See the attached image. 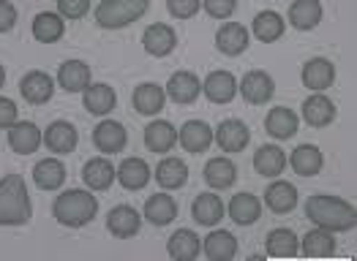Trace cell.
<instances>
[{
    "label": "cell",
    "mask_w": 357,
    "mask_h": 261,
    "mask_svg": "<svg viewBox=\"0 0 357 261\" xmlns=\"http://www.w3.org/2000/svg\"><path fill=\"white\" fill-rule=\"evenodd\" d=\"M305 218L328 232H349L357 226V209L349 202L328 196V193H314L305 202Z\"/></svg>",
    "instance_id": "1"
},
{
    "label": "cell",
    "mask_w": 357,
    "mask_h": 261,
    "mask_svg": "<svg viewBox=\"0 0 357 261\" xmlns=\"http://www.w3.org/2000/svg\"><path fill=\"white\" fill-rule=\"evenodd\" d=\"M30 196L22 174L0 180V226H25L30 221Z\"/></svg>",
    "instance_id": "2"
},
{
    "label": "cell",
    "mask_w": 357,
    "mask_h": 261,
    "mask_svg": "<svg viewBox=\"0 0 357 261\" xmlns=\"http://www.w3.org/2000/svg\"><path fill=\"white\" fill-rule=\"evenodd\" d=\"M96 212H98V199L90 191H82V188L63 191L52 204V215L58 218V223L68 226V229L88 226L96 218Z\"/></svg>",
    "instance_id": "3"
},
{
    "label": "cell",
    "mask_w": 357,
    "mask_h": 261,
    "mask_svg": "<svg viewBox=\"0 0 357 261\" xmlns=\"http://www.w3.org/2000/svg\"><path fill=\"white\" fill-rule=\"evenodd\" d=\"M148 8L150 0H101L96 8V22L107 30H118L145 17Z\"/></svg>",
    "instance_id": "4"
},
{
    "label": "cell",
    "mask_w": 357,
    "mask_h": 261,
    "mask_svg": "<svg viewBox=\"0 0 357 261\" xmlns=\"http://www.w3.org/2000/svg\"><path fill=\"white\" fill-rule=\"evenodd\" d=\"M213 142H218V147L224 152H240L243 147L251 142V131L243 120H224L218 122V131H213Z\"/></svg>",
    "instance_id": "5"
},
{
    "label": "cell",
    "mask_w": 357,
    "mask_h": 261,
    "mask_svg": "<svg viewBox=\"0 0 357 261\" xmlns=\"http://www.w3.org/2000/svg\"><path fill=\"white\" fill-rule=\"evenodd\" d=\"M275 93V82L268 71H248L240 79V95L248 104H268Z\"/></svg>",
    "instance_id": "6"
},
{
    "label": "cell",
    "mask_w": 357,
    "mask_h": 261,
    "mask_svg": "<svg viewBox=\"0 0 357 261\" xmlns=\"http://www.w3.org/2000/svg\"><path fill=\"white\" fill-rule=\"evenodd\" d=\"M107 229H109V234L120 237V239H128V237L139 234L142 218H139V212H137L134 207L118 204V207H112L109 215H107Z\"/></svg>",
    "instance_id": "7"
},
{
    "label": "cell",
    "mask_w": 357,
    "mask_h": 261,
    "mask_svg": "<svg viewBox=\"0 0 357 261\" xmlns=\"http://www.w3.org/2000/svg\"><path fill=\"white\" fill-rule=\"evenodd\" d=\"M44 142V134L38 131V125L36 122H30V120H17L11 128H8V145L14 152H20V155H30V152H36L38 147Z\"/></svg>",
    "instance_id": "8"
},
{
    "label": "cell",
    "mask_w": 357,
    "mask_h": 261,
    "mask_svg": "<svg viewBox=\"0 0 357 261\" xmlns=\"http://www.w3.org/2000/svg\"><path fill=\"white\" fill-rule=\"evenodd\" d=\"M126 142H128V134H126V128L120 122H115V120H101L93 128V145H96V150H101L107 155L120 152L126 147Z\"/></svg>",
    "instance_id": "9"
},
{
    "label": "cell",
    "mask_w": 357,
    "mask_h": 261,
    "mask_svg": "<svg viewBox=\"0 0 357 261\" xmlns=\"http://www.w3.org/2000/svg\"><path fill=\"white\" fill-rule=\"evenodd\" d=\"M199 93H202V82L191 71H175L167 82V98H172L175 104H194Z\"/></svg>",
    "instance_id": "10"
},
{
    "label": "cell",
    "mask_w": 357,
    "mask_h": 261,
    "mask_svg": "<svg viewBox=\"0 0 357 261\" xmlns=\"http://www.w3.org/2000/svg\"><path fill=\"white\" fill-rule=\"evenodd\" d=\"M20 93L30 104H47L55 95V79L44 71H30L20 82Z\"/></svg>",
    "instance_id": "11"
},
{
    "label": "cell",
    "mask_w": 357,
    "mask_h": 261,
    "mask_svg": "<svg viewBox=\"0 0 357 261\" xmlns=\"http://www.w3.org/2000/svg\"><path fill=\"white\" fill-rule=\"evenodd\" d=\"M77 142H79L77 128H74L68 120H55V122H50V128L44 131V145L50 147L52 152H58V155L74 152Z\"/></svg>",
    "instance_id": "12"
},
{
    "label": "cell",
    "mask_w": 357,
    "mask_h": 261,
    "mask_svg": "<svg viewBox=\"0 0 357 261\" xmlns=\"http://www.w3.org/2000/svg\"><path fill=\"white\" fill-rule=\"evenodd\" d=\"M335 82V65L328 58H311L303 65V85L314 93H322Z\"/></svg>",
    "instance_id": "13"
},
{
    "label": "cell",
    "mask_w": 357,
    "mask_h": 261,
    "mask_svg": "<svg viewBox=\"0 0 357 261\" xmlns=\"http://www.w3.org/2000/svg\"><path fill=\"white\" fill-rule=\"evenodd\" d=\"M202 93L213 104H229L238 95V79L229 71H213L202 82Z\"/></svg>",
    "instance_id": "14"
},
{
    "label": "cell",
    "mask_w": 357,
    "mask_h": 261,
    "mask_svg": "<svg viewBox=\"0 0 357 261\" xmlns=\"http://www.w3.org/2000/svg\"><path fill=\"white\" fill-rule=\"evenodd\" d=\"M178 142L188 152H205L213 145V128L202 120H188L178 131Z\"/></svg>",
    "instance_id": "15"
},
{
    "label": "cell",
    "mask_w": 357,
    "mask_h": 261,
    "mask_svg": "<svg viewBox=\"0 0 357 261\" xmlns=\"http://www.w3.org/2000/svg\"><path fill=\"white\" fill-rule=\"evenodd\" d=\"M215 47H218L224 55H229V58L243 55V52L248 49V30L243 28L240 22H227V25H221L218 33H215Z\"/></svg>",
    "instance_id": "16"
},
{
    "label": "cell",
    "mask_w": 357,
    "mask_h": 261,
    "mask_svg": "<svg viewBox=\"0 0 357 261\" xmlns=\"http://www.w3.org/2000/svg\"><path fill=\"white\" fill-rule=\"evenodd\" d=\"M142 44H145L148 55H153V58H164V55H169V52L175 49L178 35H175V30L169 28V25L155 22V25H150V28L145 30Z\"/></svg>",
    "instance_id": "17"
},
{
    "label": "cell",
    "mask_w": 357,
    "mask_h": 261,
    "mask_svg": "<svg viewBox=\"0 0 357 261\" xmlns=\"http://www.w3.org/2000/svg\"><path fill=\"white\" fill-rule=\"evenodd\" d=\"M265 204H268L273 212L284 215V212H292L298 207V188L287 180H275L270 182L268 191H265Z\"/></svg>",
    "instance_id": "18"
},
{
    "label": "cell",
    "mask_w": 357,
    "mask_h": 261,
    "mask_svg": "<svg viewBox=\"0 0 357 261\" xmlns=\"http://www.w3.org/2000/svg\"><path fill=\"white\" fill-rule=\"evenodd\" d=\"M167 104V90L158 87L155 82H142V85L134 90V109L139 115H158Z\"/></svg>",
    "instance_id": "19"
},
{
    "label": "cell",
    "mask_w": 357,
    "mask_h": 261,
    "mask_svg": "<svg viewBox=\"0 0 357 261\" xmlns=\"http://www.w3.org/2000/svg\"><path fill=\"white\" fill-rule=\"evenodd\" d=\"M115 101H118L115 90L109 85H104V82L88 85L82 90V104H85V109H88L90 115H109L115 109Z\"/></svg>",
    "instance_id": "20"
},
{
    "label": "cell",
    "mask_w": 357,
    "mask_h": 261,
    "mask_svg": "<svg viewBox=\"0 0 357 261\" xmlns=\"http://www.w3.org/2000/svg\"><path fill=\"white\" fill-rule=\"evenodd\" d=\"M265 131L273 139H292L298 134V115L287 106H273L265 117Z\"/></svg>",
    "instance_id": "21"
},
{
    "label": "cell",
    "mask_w": 357,
    "mask_h": 261,
    "mask_svg": "<svg viewBox=\"0 0 357 261\" xmlns=\"http://www.w3.org/2000/svg\"><path fill=\"white\" fill-rule=\"evenodd\" d=\"M82 180H85V185L93 188V191H107L118 180V174H115L112 161H107V158H90L88 164L82 166Z\"/></svg>",
    "instance_id": "22"
},
{
    "label": "cell",
    "mask_w": 357,
    "mask_h": 261,
    "mask_svg": "<svg viewBox=\"0 0 357 261\" xmlns=\"http://www.w3.org/2000/svg\"><path fill=\"white\" fill-rule=\"evenodd\" d=\"M115 174L126 191H142L150 182V166L142 158H126L115 169Z\"/></svg>",
    "instance_id": "23"
},
{
    "label": "cell",
    "mask_w": 357,
    "mask_h": 261,
    "mask_svg": "<svg viewBox=\"0 0 357 261\" xmlns=\"http://www.w3.org/2000/svg\"><path fill=\"white\" fill-rule=\"evenodd\" d=\"M303 120H305L308 125H314V128H322V125H328V122L335 120V104L330 101L328 95L314 93V95L305 98V104H303Z\"/></svg>",
    "instance_id": "24"
},
{
    "label": "cell",
    "mask_w": 357,
    "mask_h": 261,
    "mask_svg": "<svg viewBox=\"0 0 357 261\" xmlns=\"http://www.w3.org/2000/svg\"><path fill=\"white\" fill-rule=\"evenodd\" d=\"M58 85L66 93H82L90 85V68L82 60H66L58 68Z\"/></svg>",
    "instance_id": "25"
},
{
    "label": "cell",
    "mask_w": 357,
    "mask_h": 261,
    "mask_svg": "<svg viewBox=\"0 0 357 261\" xmlns=\"http://www.w3.org/2000/svg\"><path fill=\"white\" fill-rule=\"evenodd\" d=\"M227 209H229V218L238 226H251L262 215V202L254 193H238V196H232V202H229Z\"/></svg>",
    "instance_id": "26"
},
{
    "label": "cell",
    "mask_w": 357,
    "mask_h": 261,
    "mask_svg": "<svg viewBox=\"0 0 357 261\" xmlns=\"http://www.w3.org/2000/svg\"><path fill=\"white\" fill-rule=\"evenodd\" d=\"M202 251H205V256L210 261H229L235 259V253H238V239L232 237V232L218 229V232H210L205 237Z\"/></svg>",
    "instance_id": "27"
},
{
    "label": "cell",
    "mask_w": 357,
    "mask_h": 261,
    "mask_svg": "<svg viewBox=\"0 0 357 261\" xmlns=\"http://www.w3.org/2000/svg\"><path fill=\"white\" fill-rule=\"evenodd\" d=\"M238 180V166L229 161V158H210L205 164V182L215 191H224V188H232Z\"/></svg>",
    "instance_id": "28"
},
{
    "label": "cell",
    "mask_w": 357,
    "mask_h": 261,
    "mask_svg": "<svg viewBox=\"0 0 357 261\" xmlns=\"http://www.w3.org/2000/svg\"><path fill=\"white\" fill-rule=\"evenodd\" d=\"M175 142H178V131L167 120H153L145 128V145L153 152H169L175 147Z\"/></svg>",
    "instance_id": "29"
},
{
    "label": "cell",
    "mask_w": 357,
    "mask_h": 261,
    "mask_svg": "<svg viewBox=\"0 0 357 261\" xmlns=\"http://www.w3.org/2000/svg\"><path fill=\"white\" fill-rule=\"evenodd\" d=\"M199 251H202V242H199V237L191 232V229H178V232L169 237V242H167V253L178 261L197 259Z\"/></svg>",
    "instance_id": "30"
},
{
    "label": "cell",
    "mask_w": 357,
    "mask_h": 261,
    "mask_svg": "<svg viewBox=\"0 0 357 261\" xmlns=\"http://www.w3.org/2000/svg\"><path fill=\"white\" fill-rule=\"evenodd\" d=\"M289 22L298 30H314L322 22V3L319 0H295L289 6Z\"/></svg>",
    "instance_id": "31"
},
{
    "label": "cell",
    "mask_w": 357,
    "mask_h": 261,
    "mask_svg": "<svg viewBox=\"0 0 357 261\" xmlns=\"http://www.w3.org/2000/svg\"><path fill=\"white\" fill-rule=\"evenodd\" d=\"M33 180L41 191H58L60 185L66 182V166L60 164L58 158H44L33 166Z\"/></svg>",
    "instance_id": "32"
},
{
    "label": "cell",
    "mask_w": 357,
    "mask_h": 261,
    "mask_svg": "<svg viewBox=\"0 0 357 261\" xmlns=\"http://www.w3.org/2000/svg\"><path fill=\"white\" fill-rule=\"evenodd\" d=\"M265 248H268V256L273 259H289V256L300 253V239L292 229H273L265 239Z\"/></svg>",
    "instance_id": "33"
},
{
    "label": "cell",
    "mask_w": 357,
    "mask_h": 261,
    "mask_svg": "<svg viewBox=\"0 0 357 261\" xmlns=\"http://www.w3.org/2000/svg\"><path fill=\"white\" fill-rule=\"evenodd\" d=\"M175 215H178V204L169 193H153L145 202V218L153 226H167L175 221Z\"/></svg>",
    "instance_id": "34"
},
{
    "label": "cell",
    "mask_w": 357,
    "mask_h": 261,
    "mask_svg": "<svg viewBox=\"0 0 357 261\" xmlns=\"http://www.w3.org/2000/svg\"><path fill=\"white\" fill-rule=\"evenodd\" d=\"M191 215L202 226H215L224 218V202L215 193H199L191 204Z\"/></svg>",
    "instance_id": "35"
},
{
    "label": "cell",
    "mask_w": 357,
    "mask_h": 261,
    "mask_svg": "<svg viewBox=\"0 0 357 261\" xmlns=\"http://www.w3.org/2000/svg\"><path fill=\"white\" fill-rule=\"evenodd\" d=\"M287 166V155L284 150L275 145H262L254 152V169L262 177H278Z\"/></svg>",
    "instance_id": "36"
},
{
    "label": "cell",
    "mask_w": 357,
    "mask_h": 261,
    "mask_svg": "<svg viewBox=\"0 0 357 261\" xmlns=\"http://www.w3.org/2000/svg\"><path fill=\"white\" fill-rule=\"evenodd\" d=\"M287 164H292V169H295L300 177H314V174L322 172L325 158H322V152H319L317 145H300Z\"/></svg>",
    "instance_id": "37"
},
{
    "label": "cell",
    "mask_w": 357,
    "mask_h": 261,
    "mask_svg": "<svg viewBox=\"0 0 357 261\" xmlns=\"http://www.w3.org/2000/svg\"><path fill=\"white\" fill-rule=\"evenodd\" d=\"M185 180H188V166H185V161H180V158H164V161L155 166V182H158L161 188L175 191V188H183V185H185Z\"/></svg>",
    "instance_id": "38"
},
{
    "label": "cell",
    "mask_w": 357,
    "mask_h": 261,
    "mask_svg": "<svg viewBox=\"0 0 357 261\" xmlns=\"http://www.w3.org/2000/svg\"><path fill=\"white\" fill-rule=\"evenodd\" d=\"M66 30V22L60 14H52V11H41L36 19H33V38L41 41V44H52L58 41Z\"/></svg>",
    "instance_id": "39"
},
{
    "label": "cell",
    "mask_w": 357,
    "mask_h": 261,
    "mask_svg": "<svg viewBox=\"0 0 357 261\" xmlns=\"http://www.w3.org/2000/svg\"><path fill=\"white\" fill-rule=\"evenodd\" d=\"M300 253L303 256H333L335 253V239L328 229H311L300 242Z\"/></svg>",
    "instance_id": "40"
},
{
    "label": "cell",
    "mask_w": 357,
    "mask_h": 261,
    "mask_svg": "<svg viewBox=\"0 0 357 261\" xmlns=\"http://www.w3.org/2000/svg\"><path fill=\"white\" fill-rule=\"evenodd\" d=\"M254 35L265 44H273L284 35V17L275 11H262L254 17Z\"/></svg>",
    "instance_id": "41"
},
{
    "label": "cell",
    "mask_w": 357,
    "mask_h": 261,
    "mask_svg": "<svg viewBox=\"0 0 357 261\" xmlns=\"http://www.w3.org/2000/svg\"><path fill=\"white\" fill-rule=\"evenodd\" d=\"M202 6L213 19H229L238 8V0H202Z\"/></svg>",
    "instance_id": "42"
},
{
    "label": "cell",
    "mask_w": 357,
    "mask_h": 261,
    "mask_svg": "<svg viewBox=\"0 0 357 261\" xmlns=\"http://www.w3.org/2000/svg\"><path fill=\"white\" fill-rule=\"evenodd\" d=\"M167 8L178 19H191L202 8V0H167Z\"/></svg>",
    "instance_id": "43"
},
{
    "label": "cell",
    "mask_w": 357,
    "mask_h": 261,
    "mask_svg": "<svg viewBox=\"0 0 357 261\" xmlns=\"http://www.w3.org/2000/svg\"><path fill=\"white\" fill-rule=\"evenodd\" d=\"M88 8L90 0H58L60 17H66V19H79L88 14Z\"/></svg>",
    "instance_id": "44"
},
{
    "label": "cell",
    "mask_w": 357,
    "mask_h": 261,
    "mask_svg": "<svg viewBox=\"0 0 357 261\" xmlns=\"http://www.w3.org/2000/svg\"><path fill=\"white\" fill-rule=\"evenodd\" d=\"M14 122H17V104L0 95V128H11Z\"/></svg>",
    "instance_id": "45"
},
{
    "label": "cell",
    "mask_w": 357,
    "mask_h": 261,
    "mask_svg": "<svg viewBox=\"0 0 357 261\" xmlns=\"http://www.w3.org/2000/svg\"><path fill=\"white\" fill-rule=\"evenodd\" d=\"M14 25H17V8H14V3L0 0V33H8Z\"/></svg>",
    "instance_id": "46"
},
{
    "label": "cell",
    "mask_w": 357,
    "mask_h": 261,
    "mask_svg": "<svg viewBox=\"0 0 357 261\" xmlns=\"http://www.w3.org/2000/svg\"><path fill=\"white\" fill-rule=\"evenodd\" d=\"M3 82H6V71H3V65H0V87H3Z\"/></svg>",
    "instance_id": "47"
}]
</instances>
